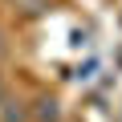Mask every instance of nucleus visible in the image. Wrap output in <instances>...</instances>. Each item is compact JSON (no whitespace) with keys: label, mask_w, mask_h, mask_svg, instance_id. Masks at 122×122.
Here are the masks:
<instances>
[{"label":"nucleus","mask_w":122,"mask_h":122,"mask_svg":"<svg viewBox=\"0 0 122 122\" xmlns=\"http://www.w3.org/2000/svg\"><path fill=\"white\" fill-rule=\"evenodd\" d=\"M4 122H25V110H12V106H8V110H4Z\"/></svg>","instance_id":"f03ea898"},{"label":"nucleus","mask_w":122,"mask_h":122,"mask_svg":"<svg viewBox=\"0 0 122 122\" xmlns=\"http://www.w3.org/2000/svg\"><path fill=\"white\" fill-rule=\"evenodd\" d=\"M0 53H4V33H0Z\"/></svg>","instance_id":"7ed1b4c3"},{"label":"nucleus","mask_w":122,"mask_h":122,"mask_svg":"<svg viewBox=\"0 0 122 122\" xmlns=\"http://www.w3.org/2000/svg\"><path fill=\"white\" fill-rule=\"evenodd\" d=\"M37 106H41V110H37V118H41V122H61V110H57V98H41Z\"/></svg>","instance_id":"f257e3e1"},{"label":"nucleus","mask_w":122,"mask_h":122,"mask_svg":"<svg viewBox=\"0 0 122 122\" xmlns=\"http://www.w3.org/2000/svg\"><path fill=\"white\" fill-rule=\"evenodd\" d=\"M0 98H4V86H0Z\"/></svg>","instance_id":"20e7f679"}]
</instances>
